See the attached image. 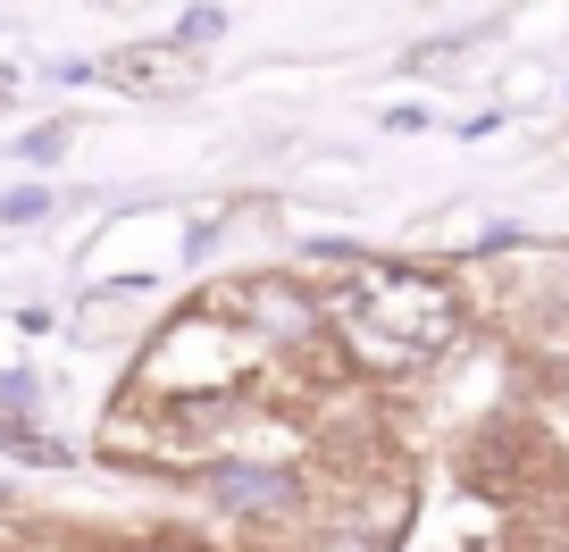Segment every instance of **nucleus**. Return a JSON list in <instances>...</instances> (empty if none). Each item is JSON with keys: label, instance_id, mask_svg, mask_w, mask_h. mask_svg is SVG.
<instances>
[{"label": "nucleus", "instance_id": "obj_1", "mask_svg": "<svg viewBox=\"0 0 569 552\" xmlns=\"http://www.w3.org/2000/svg\"><path fill=\"white\" fill-rule=\"evenodd\" d=\"M184 59H168V51H142V59H109V76H177Z\"/></svg>", "mask_w": 569, "mask_h": 552}, {"label": "nucleus", "instance_id": "obj_2", "mask_svg": "<svg viewBox=\"0 0 569 552\" xmlns=\"http://www.w3.org/2000/svg\"><path fill=\"white\" fill-rule=\"evenodd\" d=\"M234 502H268V494H284V478H218Z\"/></svg>", "mask_w": 569, "mask_h": 552}]
</instances>
